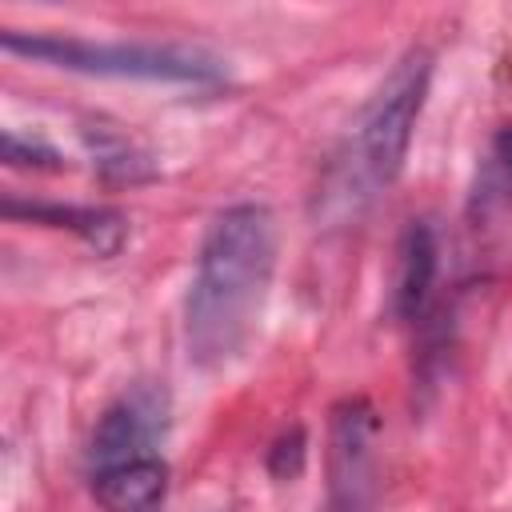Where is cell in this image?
Wrapping results in <instances>:
<instances>
[{
	"instance_id": "obj_1",
	"label": "cell",
	"mask_w": 512,
	"mask_h": 512,
	"mask_svg": "<svg viewBox=\"0 0 512 512\" xmlns=\"http://www.w3.org/2000/svg\"><path fill=\"white\" fill-rule=\"evenodd\" d=\"M276 272V216L264 204L224 208L200 244L184 300V348L200 368L228 364L252 336Z\"/></svg>"
},
{
	"instance_id": "obj_2",
	"label": "cell",
	"mask_w": 512,
	"mask_h": 512,
	"mask_svg": "<svg viewBox=\"0 0 512 512\" xmlns=\"http://www.w3.org/2000/svg\"><path fill=\"white\" fill-rule=\"evenodd\" d=\"M432 80V52L408 48L396 68L384 76L376 96L356 116L348 140L328 164V176L316 192V212L328 220H348L364 212L404 168L416 116L424 108Z\"/></svg>"
},
{
	"instance_id": "obj_3",
	"label": "cell",
	"mask_w": 512,
	"mask_h": 512,
	"mask_svg": "<svg viewBox=\"0 0 512 512\" xmlns=\"http://www.w3.org/2000/svg\"><path fill=\"white\" fill-rule=\"evenodd\" d=\"M0 44L12 56H28L88 76H132V80H176V84H212L224 76L220 56L184 44H124V40L92 44L72 36H24V32H4Z\"/></svg>"
},
{
	"instance_id": "obj_4",
	"label": "cell",
	"mask_w": 512,
	"mask_h": 512,
	"mask_svg": "<svg viewBox=\"0 0 512 512\" xmlns=\"http://www.w3.org/2000/svg\"><path fill=\"white\" fill-rule=\"evenodd\" d=\"M328 496H332V512L376 508V412L364 396H348L332 408Z\"/></svg>"
},
{
	"instance_id": "obj_5",
	"label": "cell",
	"mask_w": 512,
	"mask_h": 512,
	"mask_svg": "<svg viewBox=\"0 0 512 512\" xmlns=\"http://www.w3.org/2000/svg\"><path fill=\"white\" fill-rule=\"evenodd\" d=\"M160 404L156 396L148 392H136V396H124L120 404H112L96 432H92V460L96 468H108V464H124V460H136V456H152L148 444L156 440L160 432Z\"/></svg>"
},
{
	"instance_id": "obj_6",
	"label": "cell",
	"mask_w": 512,
	"mask_h": 512,
	"mask_svg": "<svg viewBox=\"0 0 512 512\" xmlns=\"http://www.w3.org/2000/svg\"><path fill=\"white\" fill-rule=\"evenodd\" d=\"M92 496L104 512H164L168 464L160 456H136L92 472Z\"/></svg>"
},
{
	"instance_id": "obj_7",
	"label": "cell",
	"mask_w": 512,
	"mask_h": 512,
	"mask_svg": "<svg viewBox=\"0 0 512 512\" xmlns=\"http://www.w3.org/2000/svg\"><path fill=\"white\" fill-rule=\"evenodd\" d=\"M396 312L404 320H416L432 296L436 284V268H440V252H436V232L424 220H412L400 236V252H396Z\"/></svg>"
},
{
	"instance_id": "obj_8",
	"label": "cell",
	"mask_w": 512,
	"mask_h": 512,
	"mask_svg": "<svg viewBox=\"0 0 512 512\" xmlns=\"http://www.w3.org/2000/svg\"><path fill=\"white\" fill-rule=\"evenodd\" d=\"M4 212L8 216H28V220H48L56 228H76L104 256H112L120 248V240H124V220L116 212H100V208H72V204H64V208L60 204H28V208H20L16 200H8Z\"/></svg>"
},
{
	"instance_id": "obj_9",
	"label": "cell",
	"mask_w": 512,
	"mask_h": 512,
	"mask_svg": "<svg viewBox=\"0 0 512 512\" xmlns=\"http://www.w3.org/2000/svg\"><path fill=\"white\" fill-rule=\"evenodd\" d=\"M476 200L480 204H504L512 208V128H504L492 140V152L484 160L480 184H476Z\"/></svg>"
},
{
	"instance_id": "obj_10",
	"label": "cell",
	"mask_w": 512,
	"mask_h": 512,
	"mask_svg": "<svg viewBox=\"0 0 512 512\" xmlns=\"http://www.w3.org/2000/svg\"><path fill=\"white\" fill-rule=\"evenodd\" d=\"M88 140H92V152H96V164L108 172V176H116V180H144V176H152V168H148V160L128 144V136H120V132H88Z\"/></svg>"
},
{
	"instance_id": "obj_11",
	"label": "cell",
	"mask_w": 512,
	"mask_h": 512,
	"mask_svg": "<svg viewBox=\"0 0 512 512\" xmlns=\"http://www.w3.org/2000/svg\"><path fill=\"white\" fill-rule=\"evenodd\" d=\"M4 160L8 164H40V168H56L60 152L40 144V140H20L16 132H4Z\"/></svg>"
}]
</instances>
